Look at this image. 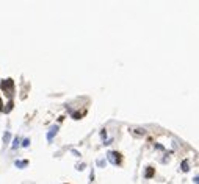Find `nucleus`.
<instances>
[{"mask_svg": "<svg viewBox=\"0 0 199 184\" xmlns=\"http://www.w3.org/2000/svg\"><path fill=\"white\" fill-rule=\"evenodd\" d=\"M58 133V125H53V126H50V129H49V133H47V140L49 142H52L53 140V136Z\"/></svg>", "mask_w": 199, "mask_h": 184, "instance_id": "nucleus-3", "label": "nucleus"}, {"mask_svg": "<svg viewBox=\"0 0 199 184\" xmlns=\"http://www.w3.org/2000/svg\"><path fill=\"white\" fill-rule=\"evenodd\" d=\"M13 87H14L13 80H3V81H2V89H3V91H6V92H10V94H11Z\"/></svg>", "mask_w": 199, "mask_h": 184, "instance_id": "nucleus-2", "label": "nucleus"}, {"mask_svg": "<svg viewBox=\"0 0 199 184\" xmlns=\"http://www.w3.org/2000/svg\"><path fill=\"white\" fill-rule=\"evenodd\" d=\"M27 164H28V161H16V162H14V166H16L17 168H24Z\"/></svg>", "mask_w": 199, "mask_h": 184, "instance_id": "nucleus-4", "label": "nucleus"}, {"mask_svg": "<svg viewBox=\"0 0 199 184\" xmlns=\"http://www.w3.org/2000/svg\"><path fill=\"white\" fill-rule=\"evenodd\" d=\"M83 168H85V164H78L77 166V170H83Z\"/></svg>", "mask_w": 199, "mask_h": 184, "instance_id": "nucleus-12", "label": "nucleus"}, {"mask_svg": "<svg viewBox=\"0 0 199 184\" xmlns=\"http://www.w3.org/2000/svg\"><path fill=\"white\" fill-rule=\"evenodd\" d=\"M2 106H3V105H2V98H0V111H2Z\"/></svg>", "mask_w": 199, "mask_h": 184, "instance_id": "nucleus-15", "label": "nucleus"}, {"mask_svg": "<svg viewBox=\"0 0 199 184\" xmlns=\"http://www.w3.org/2000/svg\"><path fill=\"white\" fill-rule=\"evenodd\" d=\"M97 166H101V167H102V166H105V161H102V159H101V161H97Z\"/></svg>", "mask_w": 199, "mask_h": 184, "instance_id": "nucleus-13", "label": "nucleus"}, {"mask_svg": "<svg viewBox=\"0 0 199 184\" xmlns=\"http://www.w3.org/2000/svg\"><path fill=\"white\" fill-rule=\"evenodd\" d=\"M71 151H72V153H74V155H75V156H80V153H78L77 150H74V148H72V150H71Z\"/></svg>", "mask_w": 199, "mask_h": 184, "instance_id": "nucleus-14", "label": "nucleus"}, {"mask_svg": "<svg viewBox=\"0 0 199 184\" xmlns=\"http://www.w3.org/2000/svg\"><path fill=\"white\" fill-rule=\"evenodd\" d=\"M30 145V139H24V142H22V147H28Z\"/></svg>", "mask_w": 199, "mask_h": 184, "instance_id": "nucleus-10", "label": "nucleus"}, {"mask_svg": "<svg viewBox=\"0 0 199 184\" xmlns=\"http://www.w3.org/2000/svg\"><path fill=\"white\" fill-rule=\"evenodd\" d=\"M19 144H21L19 137H14V140H13V145H11V148H17V147H19Z\"/></svg>", "mask_w": 199, "mask_h": 184, "instance_id": "nucleus-7", "label": "nucleus"}, {"mask_svg": "<svg viewBox=\"0 0 199 184\" xmlns=\"http://www.w3.org/2000/svg\"><path fill=\"white\" fill-rule=\"evenodd\" d=\"M152 175H154V168H152V167H147V170H146V173H144V176H146V178H152Z\"/></svg>", "mask_w": 199, "mask_h": 184, "instance_id": "nucleus-5", "label": "nucleus"}, {"mask_svg": "<svg viewBox=\"0 0 199 184\" xmlns=\"http://www.w3.org/2000/svg\"><path fill=\"white\" fill-rule=\"evenodd\" d=\"M135 133H136V134H144V133H146V129H141V128H138V129H135Z\"/></svg>", "mask_w": 199, "mask_h": 184, "instance_id": "nucleus-11", "label": "nucleus"}, {"mask_svg": "<svg viewBox=\"0 0 199 184\" xmlns=\"http://www.w3.org/2000/svg\"><path fill=\"white\" fill-rule=\"evenodd\" d=\"M190 170V167H188V161H182V172H188Z\"/></svg>", "mask_w": 199, "mask_h": 184, "instance_id": "nucleus-6", "label": "nucleus"}, {"mask_svg": "<svg viewBox=\"0 0 199 184\" xmlns=\"http://www.w3.org/2000/svg\"><path fill=\"white\" fill-rule=\"evenodd\" d=\"M3 142L5 144L10 142V133H5V136H3Z\"/></svg>", "mask_w": 199, "mask_h": 184, "instance_id": "nucleus-8", "label": "nucleus"}, {"mask_svg": "<svg viewBox=\"0 0 199 184\" xmlns=\"http://www.w3.org/2000/svg\"><path fill=\"white\" fill-rule=\"evenodd\" d=\"M119 153L118 151H108V155H107V158H108V161L113 164V166H118L119 164V161H121V158H119Z\"/></svg>", "mask_w": 199, "mask_h": 184, "instance_id": "nucleus-1", "label": "nucleus"}, {"mask_svg": "<svg viewBox=\"0 0 199 184\" xmlns=\"http://www.w3.org/2000/svg\"><path fill=\"white\" fill-rule=\"evenodd\" d=\"M6 106H8V108L5 109V112H10V111L13 109V102H10V103H8V105H6Z\"/></svg>", "mask_w": 199, "mask_h": 184, "instance_id": "nucleus-9", "label": "nucleus"}]
</instances>
